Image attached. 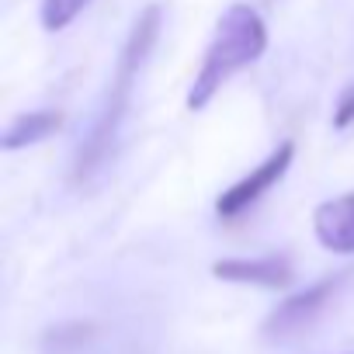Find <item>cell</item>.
<instances>
[{"mask_svg": "<svg viewBox=\"0 0 354 354\" xmlns=\"http://www.w3.org/2000/svg\"><path fill=\"white\" fill-rule=\"evenodd\" d=\"M59 125H63V111H28V115H18L8 129H4V136H0V146L4 149H25V146H32V142H42V139H49L53 132H59Z\"/></svg>", "mask_w": 354, "mask_h": 354, "instance_id": "52a82bcc", "label": "cell"}, {"mask_svg": "<svg viewBox=\"0 0 354 354\" xmlns=\"http://www.w3.org/2000/svg\"><path fill=\"white\" fill-rule=\"evenodd\" d=\"M316 240L333 254H354V195L330 198L313 216Z\"/></svg>", "mask_w": 354, "mask_h": 354, "instance_id": "8992f818", "label": "cell"}, {"mask_svg": "<svg viewBox=\"0 0 354 354\" xmlns=\"http://www.w3.org/2000/svg\"><path fill=\"white\" fill-rule=\"evenodd\" d=\"M340 274L337 278H323V281H316V285H309L306 292H299V295H292L288 302H281L274 313H271V319L264 323V333L268 337H285V333H295V330H302L326 302H330V295L340 288Z\"/></svg>", "mask_w": 354, "mask_h": 354, "instance_id": "277c9868", "label": "cell"}, {"mask_svg": "<svg viewBox=\"0 0 354 354\" xmlns=\"http://www.w3.org/2000/svg\"><path fill=\"white\" fill-rule=\"evenodd\" d=\"M292 156H295V146L292 142H281L264 163H257L243 181H236L230 192H223L219 195V202H216V212L223 216V219H236L243 209H250L264 192H271L281 177H285V170H288V163H292Z\"/></svg>", "mask_w": 354, "mask_h": 354, "instance_id": "3957f363", "label": "cell"}, {"mask_svg": "<svg viewBox=\"0 0 354 354\" xmlns=\"http://www.w3.org/2000/svg\"><path fill=\"white\" fill-rule=\"evenodd\" d=\"M212 274L219 281L257 285V288H288L295 278L285 257H226L212 264Z\"/></svg>", "mask_w": 354, "mask_h": 354, "instance_id": "5b68a950", "label": "cell"}, {"mask_svg": "<svg viewBox=\"0 0 354 354\" xmlns=\"http://www.w3.org/2000/svg\"><path fill=\"white\" fill-rule=\"evenodd\" d=\"M268 49V28L261 21V15L250 8V4H233L219 25H216V35L205 49V59H202V70L192 84V94H188V108L198 111L205 108L216 91L243 66H250L254 59H261Z\"/></svg>", "mask_w": 354, "mask_h": 354, "instance_id": "6da1fadb", "label": "cell"}, {"mask_svg": "<svg viewBox=\"0 0 354 354\" xmlns=\"http://www.w3.org/2000/svg\"><path fill=\"white\" fill-rule=\"evenodd\" d=\"M91 0H42V28L46 32H63Z\"/></svg>", "mask_w": 354, "mask_h": 354, "instance_id": "ba28073f", "label": "cell"}, {"mask_svg": "<svg viewBox=\"0 0 354 354\" xmlns=\"http://www.w3.org/2000/svg\"><path fill=\"white\" fill-rule=\"evenodd\" d=\"M354 122V84L340 94V101H337V111H333V129H347Z\"/></svg>", "mask_w": 354, "mask_h": 354, "instance_id": "9c48e42d", "label": "cell"}, {"mask_svg": "<svg viewBox=\"0 0 354 354\" xmlns=\"http://www.w3.org/2000/svg\"><path fill=\"white\" fill-rule=\"evenodd\" d=\"M156 35H160V8L153 4V8H146V11L139 15V21H136L132 32H129V42H125L122 56H118V70H115V80H111V94H108L104 115H101V122L94 125L91 139L84 142V149H80V156H77V177H87V174L108 156V146H111V139H115V132H118V122H122V115H125V108H129L132 80H136L139 66L146 63V56H149V49H153V42H156Z\"/></svg>", "mask_w": 354, "mask_h": 354, "instance_id": "7a4b0ae2", "label": "cell"}]
</instances>
